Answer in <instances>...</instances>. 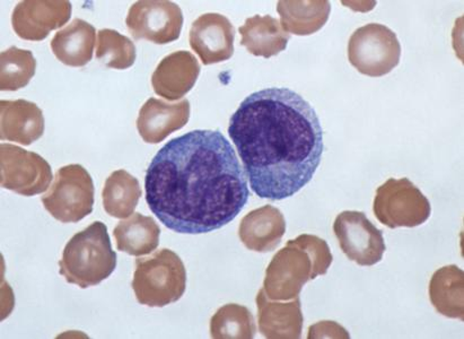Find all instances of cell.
Wrapping results in <instances>:
<instances>
[{
	"mask_svg": "<svg viewBox=\"0 0 464 339\" xmlns=\"http://www.w3.org/2000/svg\"><path fill=\"white\" fill-rule=\"evenodd\" d=\"M146 201L182 235L219 230L242 212L250 189L236 150L219 131L198 130L160 149L147 169Z\"/></svg>",
	"mask_w": 464,
	"mask_h": 339,
	"instance_id": "obj_1",
	"label": "cell"
},
{
	"mask_svg": "<svg viewBox=\"0 0 464 339\" xmlns=\"http://www.w3.org/2000/svg\"><path fill=\"white\" fill-rule=\"evenodd\" d=\"M251 189L261 199H288L314 178L323 158L318 114L296 92L271 87L243 101L229 121Z\"/></svg>",
	"mask_w": 464,
	"mask_h": 339,
	"instance_id": "obj_2",
	"label": "cell"
},
{
	"mask_svg": "<svg viewBox=\"0 0 464 339\" xmlns=\"http://www.w3.org/2000/svg\"><path fill=\"white\" fill-rule=\"evenodd\" d=\"M333 255L319 237L302 235L288 241L266 268L264 291L276 301L296 299L304 284L327 274Z\"/></svg>",
	"mask_w": 464,
	"mask_h": 339,
	"instance_id": "obj_3",
	"label": "cell"
},
{
	"mask_svg": "<svg viewBox=\"0 0 464 339\" xmlns=\"http://www.w3.org/2000/svg\"><path fill=\"white\" fill-rule=\"evenodd\" d=\"M59 273L67 283L81 288L99 286L117 267V254L112 250L107 226L92 223L68 241L59 261Z\"/></svg>",
	"mask_w": 464,
	"mask_h": 339,
	"instance_id": "obj_4",
	"label": "cell"
},
{
	"mask_svg": "<svg viewBox=\"0 0 464 339\" xmlns=\"http://www.w3.org/2000/svg\"><path fill=\"white\" fill-rule=\"evenodd\" d=\"M186 287L185 264L174 251L160 249L136 260L132 288L140 305L163 308L180 300Z\"/></svg>",
	"mask_w": 464,
	"mask_h": 339,
	"instance_id": "obj_5",
	"label": "cell"
},
{
	"mask_svg": "<svg viewBox=\"0 0 464 339\" xmlns=\"http://www.w3.org/2000/svg\"><path fill=\"white\" fill-rule=\"evenodd\" d=\"M41 201L57 221L80 222L93 212V179L80 164L59 169L53 186Z\"/></svg>",
	"mask_w": 464,
	"mask_h": 339,
	"instance_id": "obj_6",
	"label": "cell"
},
{
	"mask_svg": "<svg viewBox=\"0 0 464 339\" xmlns=\"http://www.w3.org/2000/svg\"><path fill=\"white\" fill-rule=\"evenodd\" d=\"M401 44L388 26L371 23L353 32L348 43V59L362 75L381 77L399 65Z\"/></svg>",
	"mask_w": 464,
	"mask_h": 339,
	"instance_id": "obj_7",
	"label": "cell"
},
{
	"mask_svg": "<svg viewBox=\"0 0 464 339\" xmlns=\"http://www.w3.org/2000/svg\"><path fill=\"white\" fill-rule=\"evenodd\" d=\"M376 218L390 228H416L430 217V200L407 178L389 179L376 190Z\"/></svg>",
	"mask_w": 464,
	"mask_h": 339,
	"instance_id": "obj_8",
	"label": "cell"
},
{
	"mask_svg": "<svg viewBox=\"0 0 464 339\" xmlns=\"http://www.w3.org/2000/svg\"><path fill=\"white\" fill-rule=\"evenodd\" d=\"M0 169L2 187L22 196L43 194L53 181L52 167L43 157L12 144L0 146Z\"/></svg>",
	"mask_w": 464,
	"mask_h": 339,
	"instance_id": "obj_9",
	"label": "cell"
},
{
	"mask_svg": "<svg viewBox=\"0 0 464 339\" xmlns=\"http://www.w3.org/2000/svg\"><path fill=\"white\" fill-rule=\"evenodd\" d=\"M334 231L340 248L349 260L360 266H373L383 258V232L357 210H344L335 218Z\"/></svg>",
	"mask_w": 464,
	"mask_h": 339,
	"instance_id": "obj_10",
	"label": "cell"
},
{
	"mask_svg": "<svg viewBox=\"0 0 464 339\" xmlns=\"http://www.w3.org/2000/svg\"><path fill=\"white\" fill-rule=\"evenodd\" d=\"M126 24L136 40L168 44L180 38L183 14L177 4L168 0H142L132 5Z\"/></svg>",
	"mask_w": 464,
	"mask_h": 339,
	"instance_id": "obj_11",
	"label": "cell"
},
{
	"mask_svg": "<svg viewBox=\"0 0 464 339\" xmlns=\"http://www.w3.org/2000/svg\"><path fill=\"white\" fill-rule=\"evenodd\" d=\"M72 16V4L67 0H25L16 5L12 25L23 40L43 41L50 32L61 29Z\"/></svg>",
	"mask_w": 464,
	"mask_h": 339,
	"instance_id": "obj_12",
	"label": "cell"
},
{
	"mask_svg": "<svg viewBox=\"0 0 464 339\" xmlns=\"http://www.w3.org/2000/svg\"><path fill=\"white\" fill-rule=\"evenodd\" d=\"M234 40L232 23L220 14H204L192 23L190 45L206 66L228 61L234 53Z\"/></svg>",
	"mask_w": 464,
	"mask_h": 339,
	"instance_id": "obj_13",
	"label": "cell"
},
{
	"mask_svg": "<svg viewBox=\"0 0 464 339\" xmlns=\"http://www.w3.org/2000/svg\"><path fill=\"white\" fill-rule=\"evenodd\" d=\"M190 102L182 100L177 103L150 98L142 105L137 119V130L142 140L149 144H159L182 130L189 121Z\"/></svg>",
	"mask_w": 464,
	"mask_h": 339,
	"instance_id": "obj_14",
	"label": "cell"
},
{
	"mask_svg": "<svg viewBox=\"0 0 464 339\" xmlns=\"http://www.w3.org/2000/svg\"><path fill=\"white\" fill-rule=\"evenodd\" d=\"M200 74V65L189 52H176L165 57L151 76L155 93L176 101L189 93Z\"/></svg>",
	"mask_w": 464,
	"mask_h": 339,
	"instance_id": "obj_15",
	"label": "cell"
},
{
	"mask_svg": "<svg viewBox=\"0 0 464 339\" xmlns=\"http://www.w3.org/2000/svg\"><path fill=\"white\" fill-rule=\"evenodd\" d=\"M44 132V117L38 105L25 100L0 102V139L30 146Z\"/></svg>",
	"mask_w": 464,
	"mask_h": 339,
	"instance_id": "obj_16",
	"label": "cell"
},
{
	"mask_svg": "<svg viewBox=\"0 0 464 339\" xmlns=\"http://www.w3.org/2000/svg\"><path fill=\"white\" fill-rule=\"evenodd\" d=\"M286 232V221L282 212L271 205L252 210L243 218L238 237L247 249L269 253L277 248Z\"/></svg>",
	"mask_w": 464,
	"mask_h": 339,
	"instance_id": "obj_17",
	"label": "cell"
},
{
	"mask_svg": "<svg viewBox=\"0 0 464 339\" xmlns=\"http://www.w3.org/2000/svg\"><path fill=\"white\" fill-rule=\"evenodd\" d=\"M95 44V27L81 18H75L54 35L52 50L63 65L82 67L93 58Z\"/></svg>",
	"mask_w": 464,
	"mask_h": 339,
	"instance_id": "obj_18",
	"label": "cell"
},
{
	"mask_svg": "<svg viewBox=\"0 0 464 339\" xmlns=\"http://www.w3.org/2000/svg\"><path fill=\"white\" fill-rule=\"evenodd\" d=\"M259 328L266 338H300L303 315L298 297L289 304H274L264 290L256 296Z\"/></svg>",
	"mask_w": 464,
	"mask_h": 339,
	"instance_id": "obj_19",
	"label": "cell"
},
{
	"mask_svg": "<svg viewBox=\"0 0 464 339\" xmlns=\"http://www.w3.org/2000/svg\"><path fill=\"white\" fill-rule=\"evenodd\" d=\"M241 44L251 54L266 59L277 56L287 48L291 35L285 32L282 24L269 15L247 18L246 24L238 29Z\"/></svg>",
	"mask_w": 464,
	"mask_h": 339,
	"instance_id": "obj_20",
	"label": "cell"
},
{
	"mask_svg": "<svg viewBox=\"0 0 464 339\" xmlns=\"http://www.w3.org/2000/svg\"><path fill=\"white\" fill-rule=\"evenodd\" d=\"M277 12L285 32L311 35L323 29L328 22L332 5L327 0H282L277 4Z\"/></svg>",
	"mask_w": 464,
	"mask_h": 339,
	"instance_id": "obj_21",
	"label": "cell"
},
{
	"mask_svg": "<svg viewBox=\"0 0 464 339\" xmlns=\"http://www.w3.org/2000/svg\"><path fill=\"white\" fill-rule=\"evenodd\" d=\"M118 250L130 256H145L159 247L160 228L154 218L133 213L122 219L113 231Z\"/></svg>",
	"mask_w": 464,
	"mask_h": 339,
	"instance_id": "obj_22",
	"label": "cell"
},
{
	"mask_svg": "<svg viewBox=\"0 0 464 339\" xmlns=\"http://www.w3.org/2000/svg\"><path fill=\"white\" fill-rule=\"evenodd\" d=\"M140 197L141 188L138 179L126 170H118L105 181L103 208L110 217L125 219L135 213Z\"/></svg>",
	"mask_w": 464,
	"mask_h": 339,
	"instance_id": "obj_23",
	"label": "cell"
},
{
	"mask_svg": "<svg viewBox=\"0 0 464 339\" xmlns=\"http://www.w3.org/2000/svg\"><path fill=\"white\" fill-rule=\"evenodd\" d=\"M430 301L439 313L463 319V272L457 266H447L435 273L430 281Z\"/></svg>",
	"mask_w": 464,
	"mask_h": 339,
	"instance_id": "obj_24",
	"label": "cell"
},
{
	"mask_svg": "<svg viewBox=\"0 0 464 339\" xmlns=\"http://www.w3.org/2000/svg\"><path fill=\"white\" fill-rule=\"evenodd\" d=\"M0 89L15 92L30 83L35 74L36 61L30 50L11 47L0 54Z\"/></svg>",
	"mask_w": 464,
	"mask_h": 339,
	"instance_id": "obj_25",
	"label": "cell"
},
{
	"mask_svg": "<svg viewBox=\"0 0 464 339\" xmlns=\"http://www.w3.org/2000/svg\"><path fill=\"white\" fill-rule=\"evenodd\" d=\"M210 335L218 339L254 338L256 335L254 315L246 306L224 305L210 320Z\"/></svg>",
	"mask_w": 464,
	"mask_h": 339,
	"instance_id": "obj_26",
	"label": "cell"
},
{
	"mask_svg": "<svg viewBox=\"0 0 464 339\" xmlns=\"http://www.w3.org/2000/svg\"><path fill=\"white\" fill-rule=\"evenodd\" d=\"M137 50L135 44L116 30L99 31L96 58L103 65L113 70H127L135 63Z\"/></svg>",
	"mask_w": 464,
	"mask_h": 339,
	"instance_id": "obj_27",
	"label": "cell"
}]
</instances>
